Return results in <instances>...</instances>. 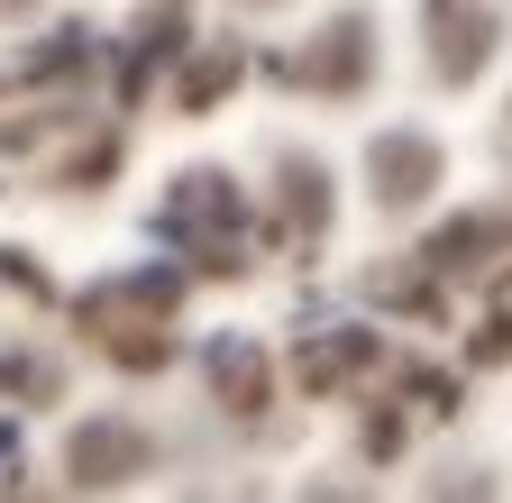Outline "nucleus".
Listing matches in <instances>:
<instances>
[{
  "mask_svg": "<svg viewBox=\"0 0 512 503\" xmlns=\"http://www.w3.org/2000/svg\"><path fill=\"white\" fill-rule=\"evenodd\" d=\"M211 385H220L238 412H266V357H256L247 339H220V348H211Z\"/></svg>",
  "mask_w": 512,
  "mask_h": 503,
  "instance_id": "obj_8",
  "label": "nucleus"
},
{
  "mask_svg": "<svg viewBox=\"0 0 512 503\" xmlns=\"http://www.w3.org/2000/svg\"><path fill=\"white\" fill-rule=\"evenodd\" d=\"M366 183H375V202H384V211H412L430 183H439V147L412 138V129H384V138L366 147Z\"/></svg>",
  "mask_w": 512,
  "mask_h": 503,
  "instance_id": "obj_6",
  "label": "nucleus"
},
{
  "mask_svg": "<svg viewBox=\"0 0 512 503\" xmlns=\"http://www.w3.org/2000/svg\"><path fill=\"white\" fill-rule=\"evenodd\" d=\"M430 74L439 83H476L494 65V46H503V19L485 10V0H430Z\"/></svg>",
  "mask_w": 512,
  "mask_h": 503,
  "instance_id": "obj_4",
  "label": "nucleus"
},
{
  "mask_svg": "<svg viewBox=\"0 0 512 503\" xmlns=\"http://www.w3.org/2000/svg\"><path fill=\"white\" fill-rule=\"evenodd\" d=\"M284 220H293L302 238L330 229V174H320L311 156H293V165H284Z\"/></svg>",
  "mask_w": 512,
  "mask_h": 503,
  "instance_id": "obj_9",
  "label": "nucleus"
},
{
  "mask_svg": "<svg viewBox=\"0 0 512 503\" xmlns=\"http://www.w3.org/2000/svg\"><path fill=\"white\" fill-rule=\"evenodd\" d=\"M357 366H375V339H366V330H339V339H320V348H302V357H293V375H302L311 394H330V385H348Z\"/></svg>",
  "mask_w": 512,
  "mask_h": 503,
  "instance_id": "obj_7",
  "label": "nucleus"
},
{
  "mask_svg": "<svg viewBox=\"0 0 512 503\" xmlns=\"http://www.w3.org/2000/svg\"><path fill=\"white\" fill-rule=\"evenodd\" d=\"M165 238L192 247V266L238 275L247 266V202H238V183L229 174H183L174 202H165Z\"/></svg>",
  "mask_w": 512,
  "mask_h": 503,
  "instance_id": "obj_2",
  "label": "nucleus"
},
{
  "mask_svg": "<svg viewBox=\"0 0 512 503\" xmlns=\"http://www.w3.org/2000/svg\"><path fill=\"white\" fill-rule=\"evenodd\" d=\"M366 74H375V28L357 10H339L302 55H284V83H302V92H366Z\"/></svg>",
  "mask_w": 512,
  "mask_h": 503,
  "instance_id": "obj_3",
  "label": "nucleus"
},
{
  "mask_svg": "<svg viewBox=\"0 0 512 503\" xmlns=\"http://www.w3.org/2000/svg\"><path fill=\"white\" fill-rule=\"evenodd\" d=\"M64 476H74L83 494H110L128 476H147V430L138 421H74V439H64Z\"/></svg>",
  "mask_w": 512,
  "mask_h": 503,
  "instance_id": "obj_5",
  "label": "nucleus"
},
{
  "mask_svg": "<svg viewBox=\"0 0 512 503\" xmlns=\"http://www.w3.org/2000/svg\"><path fill=\"white\" fill-rule=\"evenodd\" d=\"M174 275H119V284H101V293H83L74 302V321L83 330H101L110 348H119V366H165V311H174Z\"/></svg>",
  "mask_w": 512,
  "mask_h": 503,
  "instance_id": "obj_1",
  "label": "nucleus"
},
{
  "mask_svg": "<svg viewBox=\"0 0 512 503\" xmlns=\"http://www.w3.org/2000/svg\"><path fill=\"white\" fill-rule=\"evenodd\" d=\"M238 83V46H220V55H202V65L183 74V110H211L220 92Z\"/></svg>",
  "mask_w": 512,
  "mask_h": 503,
  "instance_id": "obj_10",
  "label": "nucleus"
}]
</instances>
